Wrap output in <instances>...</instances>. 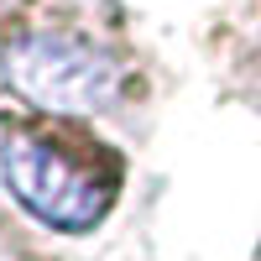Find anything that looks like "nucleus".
<instances>
[{"instance_id":"obj_1","label":"nucleus","mask_w":261,"mask_h":261,"mask_svg":"<svg viewBox=\"0 0 261 261\" xmlns=\"http://www.w3.org/2000/svg\"><path fill=\"white\" fill-rule=\"evenodd\" d=\"M0 172L21 204L53 230H94L115 204L120 162L110 146L63 120H21L0 136Z\"/></svg>"},{"instance_id":"obj_2","label":"nucleus","mask_w":261,"mask_h":261,"mask_svg":"<svg viewBox=\"0 0 261 261\" xmlns=\"http://www.w3.org/2000/svg\"><path fill=\"white\" fill-rule=\"evenodd\" d=\"M6 79L53 115H89L115 99V63L79 32H27L6 47Z\"/></svg>"},{"instance_id":"obj_3","label":"nucleus","mask_w":261,"mask_h":261,"mask_svg":"<svg viewBox=\"0 0 261 261\" xmlns=\"http://www.w3.org/2000/svg\"><path fill=\"white\" fill-rule=\"evenodd\" d=\"M0 6H6V0H0Z\"/></svg>"}]
</instances>
